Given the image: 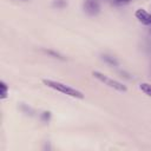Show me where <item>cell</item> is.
<instances>
[{
	"instance_id": "1",
	"label": "cell",
	"mask_w": 151,
	"mask_h": 151,
	"mask_svg": "<svg viewBox=\"0 0 151 151\" xmlns=\"http://www.w3.org/2000/svg\"><path fill=\"white\" fill-rule=\"evenodd\" d=\"M42 84L54 91H58L60 93H64L66 96H70L72 98H77V99H84V93L74 87H71L64 83L60 81H55V80H51V79H42Z\"/></svg>"
},
{
	"instance_id": "2",
	"label": "cell",
	"mask_w": 151,
	"mask_h": 151,
	"mask_svg": "<svg viewBox=\"0 0 151 151\" xmlns=\"http://www.w3.org/2000/svg\"><path fill=\"white\" fill-rule=\"evenodd\" d=\"M92 76L97 80L103 83L104 85H106V86H109V87H111V88H113L116 91H119V92H126L127 91L126 85H124L123 83H120V81H118L116 79H112V78L107 77L106 74H104V73H101L99 71H92Z\"/></svg>"
},
{
	"instance_id": "3",
	"label": "cell",
	"mask_w": 151,
	"mask_h": 151,
	"mask_svg": "<svg viewBox=\"0 0 151 151\" xmlns=\"http://www.w3.org/2000/svg\"><path fill=\"white\" fill-rule=\"evenodd\" d=\"M83 7H84V12L90 17H96L100 13L99 0H84Z\"/></svg>"
},
{
	"instance_id": "4",
	"label": "cell",
	"mask_w": 151,
	"mask_h": 151,
	"mask_svg": "<svg viewBox=\"0 0 151 151\" xmlns=\"http://www.w3.org/2000/svg\"><path fill=\"white\" fill-rule=\"evenodd\" d=\"M136 18L138 19L139 22H142L143 25H151V14L147 13L145 9L143 8H138L134 13Z\"/></svg>"
},
{
	"instance_id": "5",
	"label": "cell",
	"mask_w": 151,
	"mask_h": 151,
	"mask_svg": "<svg viewBox=\"0 0 151 151\" xmlns=\"http://www.w3.org/2000/svg\"><path fill=\"white\" fill-rule=\"evenodd\" d=\"M45 54H47V55H50V57H52V58H55V59H59V60H66V58L61 54V53H59V52H57V51H53V50H46V48H42L41 50Z\"/></svg>"
},
{
	"instance_id": "6",
	"label": "cell",
	"mask_w": 151,
	"mask_h": 151,
	"mask_svg": "<svg viewBox=\"0 0 151 151\" xmlns=\"http://www.w3.org/2000/svg\"><path fill=\"white\" fill-rule=\"evenodd\" d=\"M101 59L107 64V65H110V66H114V67H117L118 65H119V63H118V60L114 58V57H112V55H109V54H103L101 55Z\"/></svg>"
},
{
	"instance_id": "7",
	"label": "cell",
	"mask_w": 151,
	"mask_h": 151,
	"mask_svg": "<svg viewBox=\"0 0 151 151\" xmlns=\"http://www.w3.org/2000/svg\"><path fill=\"white\" fill-rule=\"evenodd\" d=\"M0 88H1V92H0V99H6L7 96H8V85L1 80L0 81Z\"/></svg>"
},
{
	"instance_id": "8",
	"label": "cell",
	"mask_w": 151,
	"mask_h": 151,
	"mask_svg": "<svg viewBox=\"0 0 151 151\" xmlns=\"http://www.w3.org/2000/svg\"><path fill=\"white\" fill-rule=\"evenodd\" d=\"M139 90L145 93L147 97H151V84L149 83H140L139 84Z\"/></svg>"
},
{
	"instance_id": "9",
	"label": "cell",
	"mask_w": 151,
	"mask_h": 151,
	"mask_svg": "<svg viewBox=\"0 0 151 151\" xmlns=\"http://www.w3.org/2000/svg\"><path fill=\"white\" fill-rule=\"evenodd\" d=\"M50 118H51V112L45 111V112H42V113H41V120H42V122L47 123V122L50 120Z\"/></svg>"
},
{
	"instance_id": "10",
	"label": "cell",
	"mask_w": 151,
	"mask_h": 151,
	"mask_svg": "<svg viewBox=\"0 0 151 151\" xmlns=\"http://www.w3.org/2000/svg\"><path fill=\"white\" fill-rule=\"evenodd\" d=\"M130 0H113V2L116 4V5H125V4H127Z\"/></svg>"
},
{
	"instance_id": "11",
	"label": "cell",
	"mask_w": 151,
	"mask_h": 151,
	"mask_svg": "<svg viewBox=\"0 0 151 151\" xmlns=\"http://www.w3.org/2000/svg\"><path fill=\"white\" fill-rule=\"evenodd\" d=\"M66 4L63 1V0H57L55 2H54V6H57V7H61V6H65Z\"/></svg>"
},
{
	"instance_id": "12",
	"label": "cell",
	"mask_w": 151,
	"mask_h": 151,
	"mask_svg": "<svg viewBox=\"0 0 151 151\" xmlns=\"http://www.w3.org/2000/svg\"><path fill=\"white\" fill-rule=\"evenodd\" d=\"M24 1H27V0H24Z\"/></svg>"
}]
</instances>
